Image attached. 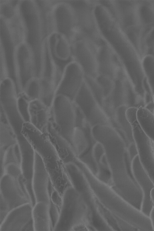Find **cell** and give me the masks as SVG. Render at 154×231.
<instances>
[{
	"label": "cell",
	"mask_w": 154,
	"mask_h": 231,
	"mask_svg": "<svg viewBox=\"0 0 154 231\" xmlns=\"http://www.w3.org/2000/svg\"><path fill=\"white\" fill-rule=\"evenodd\" d=\"M85 176L99 204L107 215L116 220L118 226L121 221L137 229L144 225L147 216L140 209L125 200L111 186L99 180L91 172L87 173Z\"/></svg>",
	"instance_id": "1"
},
{
	"label": "cell",
	"mask_w": 154,
	"mask_h": 231,
	"mask_svg": "<svg viewBox=\"0 0 154 231\" xmlns=\"http://www.w3.org/2000/svg\"><path fill=\"white\" fill-rule=\"evenodd\" d=\"M86 226L92 230L88 208L79 193L70 187L62 195L59 216L53 231H75Z\"/></svg>",
	"instance_id": "2"
},
{
	"label": "cell",
	"mask_w": 154,
	"mask_h": 231,
	"mask_svg": "<svg viewBox=\"0 0 154 231\" xmlns=\"http://www.w3.org/2000/svg\"><path fill=\"white\" fill-rule=\"evenodd\" d=\"M46 12L45 19L49 33H57L64 35L71 44L76 39V14L70 2L54 3Z\"/></svg>",
	"instance_id": "3"
},
{
	"label": "cell",
	"mask_w": 154,
	"mask_h": 231,
	"mask_svg": "<svg viewBox=\"0 0 154 231\" xmlns=\"http://www.w3.org/2000/svg\"><path fill=\"white\" fill-rule=\"evenodd\" d=\"M97 1L75 0L70 2L74 7L76 14V39L86 40L96 48L104 41L94 13V6Z\"/></svg>",
	"instance_id": "4"
},
{
	"label": "cell",
	"mask_w": 154,
	"mask_h": 231,
	"mask_svg": "<svg viewBox=\"0 0 154 231\" xmlns=\"http://www.w3.org/2000/svg\"><path fill=\"white\" fill-rule=\"evenodd\" d=\"M38 153L43 162L52 186L62 196L67 189L72 186L64 163L51 145L42 146Z\"/></svg>",
	"instance_id": "5"
},
{
	"label": "cell",
	"mask_w": 154,
	"mask_h": 231,
	"mask_svg": "<svg viewBox=\"0 0 154 231\" xmlns=\"http://www.w3.org/2000/svg\"><path fill=\"white\" fill-rule=\"evenodd\" d=\"M51 109L49 121L61 136L69 142L73 137L71 128H74L75 125L73 102L63 95H55Z\"/></svg>",
	"instance_id": "6"
},
{
	"label": "cell",
	"mask_w": 154,
	"mask_h": 231,
	"mask_svg": "<svg viewBox=\"0 0 154 231\" xmlns=\"http://www.w3.org/2000/svg\"><path fill=\"white\" fill-rule=\"evenodd\" d=\"M0 200L10 212L23 205L31 204L22 174L16 178L5 174L0 177Z\"/></svg>",
	"instance_id": "7"
},
{
	"label": "cell",
	"mask_w": 154,
	"mask_h": 231,
	"mask_svg": "<svg viewBox=\"0 0 154 231\" xmlns=\"http://www.w3.org/2000/svg\"><path fill=\"white\" fill-rule=\"evenodd\" d=\"M73 102L80 109L90 125H111V120L94 98L84 79Z\"/></svg>",
	"instance_id": "8"
},
{
	"label": "cell",
	"mask_w": 154,
	"mask_h": 231,
	"mask_svg": "<svg viewBox=\"0 0 154 231\" xmlns=\"http://www.w3.org/2000/svg\"><path fill=\"white\" fill-rule=\"evenodd\" d=\"M33 49L28 43L25 42L15 46L13 51L16 75L23 89L29 80L37 76L35 54Z\"/></svg>",
	"instance_id": "9"
},
{
	"label": "cell",
	"mask_w": 154,
	"mask_h": 231,
	"mask_svg": "<svg viewBox=\"0 0 154 231\" xmlns=\"http://www.w3.org/2000/svg\"><path fill=\"white\" fill-rule=\"evenodd\" d=\"M73 186L79 193L89 211L91 226L94 231H111V229L102 216L95 196L85 175L79 173L71 178Z\"/></svg>",
	"instance_id": "10"
},
{
	"label": "cell",
	"mask_w": 154,
	"mask_h": 231,
	"mask_svg": "<svg viewBox=\"0 0 154 231\" xmlns=\"http://www.w3.org/2000/svg\"><path fill=\"white\" fill-rule=\"evenodd\" d=\"M84 74L79 64L72 61L65 67L55 92V96L62 95L73 102L83 84Z\"/></svg>",
	"instance_id": "11"
},
{
	"label": "cell",
	"mask_w": 154,
	"mask_h": 231,
	"mask_svg": "<svg viewBox=\"0 0 154 231\" xmlns=\"http://www.w3.org/2000/svg\"><path fill=\"white\" fill-rule=\"evenodd\" d=\"M71 45L73 61L79 64L84 75L95 78L98 75V49L82 39H76Z\"/></svg>",
	"instance_id": "12"
},
{
	"label": "cell",
	"mask_w": 154,
	"mask_h": 231,
	"mask_svg": "<svg viewBox=\"0 0 154 231\" xmlns=\"http://www.w3.org/2000/svg\"><path fill=\"white\" fill-rule=\"evenodd\" d=\"M99 1L108 8L123 30L128 26L140 25L138 1Z\"/></svg>",
	"instance_id": "13"
},
{
	"label": "cell",
	"mask_w": 154,
	"mask_h": 231,
	"mask_svg": "<svg viewBox=\"0 0 154 231\" xmlns=\"http://www.w3.org/2000/svg\"><path fill=\"white\" fill-rule=\"evenodd\" d=\"M33 206L26 203L11 210L0 223V231H34Z\"/></svg>",
	"instance_id": "14"
},
{
	"label": "cell",
	"mask_w": 154,
	"mask_h": 231,
	"mask_svg": "<svg viewBox=\"0 0 154 231\" xmlns=\"http://www.w3.org/2000/svg\"><path fill=\"white\" fill-rule=\"evenodd\" d=\"M131 167L133 177L142 194L140 209L143 213L149 217L153 207L150 193L152 189L154 188V184L143 168L138 154L132 159Z\"/></svg>",
	"instance_id": "15"
},
{
	"label": "cell",
	"mask_w": 154,
	"mask_h": 231,
	"mask_svg": "<svg viewBox=\"0 0 154 231\" xmlns=\"http://www.w3.org/2000/svg\"><path fill=\"white\" fill-rule=\"evenodd\" d=\"M96 57L98 75L115 80L122 66L116 53L105 40L99 46Z\"/></svg>",
	"instance_id": "16"
},
{
	"label": "cell",
	"mask_w": 154,
	"mask_h": 231,
	"mask_svg": "<svg viewBox=\"0 0 154 231\" xmlns=\"http://www.w3.org/2000/svg\"><path fill=\"white\" fill-rule=\"evenodd\" d=\"M23 89L24 92L30 100H40L49 107L51 99L55 96V89L53 79L46 76L32 78Z\"/></svg>",
	"instance_id": "17"
},
{
	"label": "cell",
	"mask_w": 154,
	"mask_h": 231,
	"mask_svg": "<svg viewBox=\"0 0 154 231\" xmlns=\"http://www.w3.org/2000/svg\"><path fill=\"white\" fill-rule=\"evenodd\" d=\"M34 152L32 187L35 202H44L50 205L49 187L50 180L41 158L37 153Z\"/></svg>",
	"instance_id": "18"
},
{
	"label": "cell",
	"mask_w": 154,
	"mask_h": 231,
	"mask_svg": "<svg viewBox=\"0 0 154 231\" xmlns=\"http://www.w3.org/2000/svg\"><path fill=\"white\" fill-rule=\"evenodd\" d=\"M127 77L124 69L121 68L114 80V86L111 94L103 102L102 108L111 120L113 119L117 108L126 106L125 80Z\"/></svg>",
	"instance_id": "19"
},
{
	"label": "cell",
	"mask_w": 154,
	"mask_h": 231,
	"mask_svg": "<svg viewBox=\"0 0 154 231\" xmlns=\"http://www.w3.org/2000/svg\"><path fill=\"white\" fill-rule=\"evenodd\" d=\"M49 107L38 99L30 100L28 105L30 122L43 132L45 129L51 116Z\"/></svg>",
	"instance_id": "20"
},
{
	"label": "cell",
	"mask_w": 154,
	"mask_h": 231,
	"mask_svg": "<svg viewBox=\"0 0 154 231\" xmlns=\"http://www.w3.org/2000/svg\"><path fill=\"white\" fill-rule=\"evenodd\" d=\"M32 213L34 231H53L49 204L43 201L36 202L33 206Z\"/></svg>",
	"instance_id": "21"
},
{
	"label": "cell",
	"mask_w": 154,
	"mask_h": 231,
	"mask_svg": "<svg viewBox=\"0 0 154 231\" xmlns=\"http://www.w3.org/2000/svg\"><path fill=\"white\" fill-rule=\"evenodd\" d=\"M47 37L52 54L57 58L66 61L71 56V45L65 36L54 33Z\"/></svg>",
	"instance_id": "22"
},
{
	"label": "cell",
	"mask_w": 154,
	"mask_h": 231,
	"mask_svg": "<svg viewBox=\"0 0 154 231\" xmlns=\"http://www.w3.org/2000/svg\"><path fill=\"white\" fill-rule=\"evenodd\" d=\"M140 25L146 30L154 28V0L138 1Z\"/></svg>",
	"instance_id": "23"
},
{
	"label": "cell",
	"mask_w": 154,
	"mask_h": 231,
	"mask_svg": "<svg viewBox=\"0 0 154 231\" xmlns=\"http://www.w3.org/2000/svg\"><path fill=\"white\" fill-rule=\"evenodd\" d=\"M136 116L138 122L146 135L154 142V116L144 107L138 108Z\"/></svg>",
	"instance_id": "24"
},
{
	"label": "cell",
	"mask_w": 154,
	"mask_h": 231,
	"mask_svg": "<svg viewBox=\"0 0 154 231\" xmlns=\"http://www.w3.org/2000/svg\"><path fill=\"white\" fill-rule=\"evenodd\" d=\"M1 149L6 150L17 143L15 134L8 124L1 121Z\"/></svg>",
	"instance_id": "25"
},
{
	"label": "cell",
	"mask_w": 154,
	"mask_h": 231,
	"mask_svg": "<svg viewBox=\"0 0 154 231\" xmlns=\"http://www.w3.org/2000/svg\"><path fill=\"white\" fill-rule=\"evenodd\" d=\"M142 65L144 73L152 93L154 95V55L147 54L142 59Z\"/></svg>",
	"instance_id": "26"
},
{
	"label": "cell",
	"mask_w": 154,
	"mask_h": 231,
	"mask_svg": "<svg viewBox=\"0 0 154 231\" xmlns=\"http://www.w3.org/2000/svg\"><path fill=\"white\" fill-rule=\"evenodd\" d=\"M84 79L94 98L102 108L103 102L105 99L102 88L95 78L84 75Z\"/></svg>",
	"instance_id": "27"
},
{
	"label": "cell",
	"mask_w": 154,
	"mask_h": 231,
	"mask_svg": "<svg viewBox=\"0 0 154 231\" xmlns=\"http://www.w3.org/2000/svg\"><path fill=\"white\" fill-rule=\"evenodd\" d=\"M95 79L103 90L104 100L110 95L113 89L114 80L107 76L102 75H98Z\"/></svg>",
	"instance_id": "28"
},
{
	"label": "cell",
	"mask_w": 154,
	"mask_h": 231,
	"mask_svg": "<svg viewBox=\"0 0 154 231\" xmlns=\"http://www.w3.org/2000/svg\"><path fill=\"white\" fill-rule=\"evenodd\" d=\"M30 100L24 92L18 97L19 110L25 122H30L28 108Z\"/></svg>",
	"instance_id": "29"
},
{
	"label": "cell",
	"mask_w": 154,
	"mask_h": 231,
	"mask_svg": "<svg viewBox=\"0 0 154 231\" xmlns=\"http://www.w3.org/2000/svg\"><path fill=\"white\" fill-rule=\"evenodd\" d=\"M149 51L152 50L154 55V31L151 35L149 41Z\"/></svg>",
	"instance_id": "30"
},
{
	"label": "cell",
	"mask_w": 154,
	"mask_h": 231,
	"mask_svg": "<svg viewBox=\"0 0 154 231\" xmlns=\"http://www.w3.org/2000/svg\"><path fill=\"white\" fill-rule=\"evenodd\" d=\"M144 107L153 113L154 111V103L153 100L146 104Z\"/></svg>",
	"instance_id": "31"
},
{
	"label": "cell",
	"mask_w": 154,
	"mask_h": 231,
	"mask_svg": "<svg viewBox=\"0 0 154 231\" xmlns=\"http://www.w3.org/2000/svg\"><path fill=\"white\" fill-rule=\"evenodd\" d=\"M149 217L154 231V209L153 207L150 212Z\"/></svg>",
	"instance_id": "32"
},
{
	"label": "cell",
	"mask_w": 154,
	"mask_h": 231,
	"mask_svg": "<svg viewBox=\"0 0 154 231\" xmlns=\"http://www.w3.org/2000/svg\"><path fill=\"white\" fill-rule=\"evenodd\" d=\"M150 196L154 209V188H152L151 190L150 193Z\"/></svg>",
	"instance_id": "33"
},
{
	"label": "cell",
	"mask_w": 154,
	"mask_h": 231,
	"mask_svg": "<svg viewBox=\"0 0 154 231\" xmlns=\"http://www.w3.org/2000/svg\"><path fill=\"white\" fill-rule=\"evenodd\" d=\"M153 102H154V95H153Z\"/></svg>",
	"instance_id": "34"
},
{
	"label": "cell",
	"mask_w": 154,
	"mask_h": 231,
	"mask_svg": "<svg viewBox=\"0 0 154 231\" xmlns=\"http://www.w3.org/2000/svg\"><path fill=\"white\" fill-rule=\"evenodd\" d=\"M153 115L154 116V111H153Z\"/></svg>",
	"instance_id": "35"
}]
</instances>
